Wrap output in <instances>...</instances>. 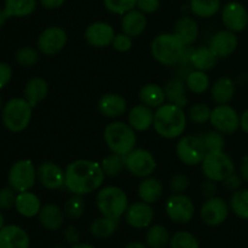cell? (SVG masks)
I'll return each mask as SVG.
<instances>
[{
	"instance_id": "6da1fadb",
	"label": "cell",
	"mask_w": 248,
	"mask_h": 248,
	"mask_svg": "<svg viewBox=\"0 0 248 248\" xmlns=\"http://www.w3.org/2000/svg\"><path fill=\"white\" fill-rule=\"evenodd\" d=\"M64 188L72 195H90L103 186L106 174L101 164L90 159H77L65 166Z\"/></svg>"
},
{
	"instance_id": "7a4b0ae2",
	"label": "cell",
	"mask_w": 248,
	"mask_h": 248,
	"mask_svg": "<svg viewBox=\"0 0 248 248\" xmlns=\"http://www.w3.org/2000/svg\"><path fill=\"white\" fill-rule=\"evenodd\" d=\"M188 121L184 108L166 102L154 110L153 128L164 140H176L186 132Z\"/></svg>"
},
{
	"instance_id": "3957f363",
	"label": "cell",
	"mask_w": 248,
	"mask_h": 248,
	"mask_svg": "<svg viewBox=\"0 0 248 248\" xmlns=\"http://www.w3.org/2000/svg\"><path fill=\"white\" fill-rule=\"evenodd\" d=\"M103 140L109 152L126 156L137 145V132L128 123L114 120L104 127Z\"/></svg>"
},
{
	"instance_id": "277c9868",
	"label": "cell",
	"mask_w": 248,
	"mask_h": 248,
	"mask_svg": "<svg viewBox=\"0 0 248 248\" xmlns=\"http://www.w3.org/2000/svg\"><path fill=\"white\" fill-rule=\"evenodd\" d=\"M94 203L101 216L115 220H120L130 206L127 194L118 186H102L97 191Z\"/></svg>"
},
{
	"instance_id": "5b68a950",
	"label": "cell",
	"mask_w": 248,
	"mask_h": 248,
	"mask_svg": "<svg viewBox=\"0 0 248 248\" xmlns=\"http://www.w3.org/2000/svg\"><path fill=\"white\" fill-rule=\"evenodd\" d=\"M186 46L173 33H161L154 36L150 43V53L161 65L173 67L181 63Z\"/></svg>"
},
{
	"instance_id": "8992f818",
	"label": "cell",
	"mask_w": 248,
	"mask_h": 248,
	"mask_svg": "<svg viewBox=\"0 0 248 248\" xmlns=\"http://www.w3.org/2000/svg\"><path fill=\"white\" fill-rule=\"evenodd\" d=\"M34 107L24 97H15L5 102L1 120L5 128L12 133L23 132L33 118Z\"/></svg>"
},
{
	"instance_id": "52a82bcc",
	"label": "cell",
	"mask_w": 248,
	"mask_h": 248,
	"mask_svg": "<svg viewBox=\"0 0 248 248\" xmlns=\"http://www.w3.org/2000/svg\"><path fill=\"white\" fill-rule=\"evenodd\" d=\"M200 167L206 179H211L217 183H222L235 172L234 160L224 150L206 153Z\"/></svg>"
},
{
	"instance_id": "ba28073f",
	"label": "cell",
	"mask_w": 248,
	"mask_h": 248,
	"mask_svg": "<svg viewBox=\"0 0 248 248\" xmlns=\"http://www.w3.org/2000/svg\"><path fill=\"white\" fill-rule=\"evenodd\" d=\"M36 182V166L31 160L21 159L11 165L7 173V183L16 193L31 190Z\"/></svg>"
},
{
	"instance_id": "9c48e42d",
	"label": "cell",
	"mask_w": 248,
	"mask_h": 248,
	"mask_svg": "<svg viewBox=\"0 0 248 248\" xmlns=\"http://www.w3.org/2000/svg\"><path fill=\"white\" fill-rule=\"evenodd\" d=\"M201 136L183 135L176 143V154L182 164L186 166H198L202 162L206 155Z\"/></svg>"
},
{
	"instance_id": "30bf717a",
	"label": "cell",
	"mask_w": 248,
	"mask_h": 248,
	"mask_svg": "<svg viewBox=\"0 0 248 248\" xmlns=\"http://www.w3.org/2000/svg\"><path fill=\"white\" fill-rule=\"evenodd\" d=\"M157 167L154 154L148 149L135 148L125 156V169L132 176L137 178H145L153 176Z\"/></svg>"
},
{
	"instance_id": "8fae6325",
	"label": "cell",
	"mask_w": 248,
	"mask_h": 248,
	"mask_svg": "<svg viewBox=\"0 0 248 248\" xmlns=\"http://www.w3.org/2000/svg\"><path fill=\"white\" fill-rule=\"evenodd\" d=\"M195 205L186 194H172L165 202V212L176 224H188L195 216Z\"/></svg>"
},
{
	"instance_id": "7c38bea8",
	"label": "cell",
	"mask_w": 248,
	"mask_h": 248,
	"mask_svg": "<svg viewBox=\"0 0 248 248\" xmlns=\"http://www.w3.org/2000/svg\"><path fill=\"white\" fill-rule=\"evenodd\" d=\"M68 43V34L60 26H51L44 29L36 39V48L44 56L52 57L60 53Z\"/></svg>"
},
{
	"instance_id": "4fadbf2b",
	"label": "cell",
	"mask_w": 248,
	"mask_h": 248,
	"mask_svg": "<svg viewBox=\"0 0 248 248\" xmlns=\"http://www.w3.org/2000/svg\"><path fill=\"white\" fill-rule=\"evenodd\" d=\"M210 124L224 136L234 135L240 128V114L230 104H217L211 111Z\"/></svg>"
},
{
	"instance_id": "5bb4252c",
	"label": "cell",
	"mask_w": 248,
	"mask_h": 248,
	"mask_svg": "<svg viewBox=\"0 0 248 248\" xmlns=\"http://www.w3.org/2000/svg\"><path fill=\"white\" fill-rule=\"evenodd\" d=\"M199 212L203 224L211 228L219 227L229 217V202L217 195L211 196L203 201Z\"/></svg>"
},
{
	"instance_id": "9a60e30c",
	"label": "cell",
	"mask_w": 248,
	"mask_h": 248,
	"mask_svg": "<svg viewBox=\"0 0 248 248\" xmlns=\"http://www.w3.org/2000/svg\"><path fill=\"white\" fill-rule=\"evenodd\" d=\"M220 19L225 29L236 34L241 33L248 26V11L244 4L232 0L222 6Z\"/></svg>"
},
{
	"instance_id": "2e32d148",
	"label": "cell",
	"mask_w": 248,
	"mask_h": 248,
	"mask_svg": "<svg viewBox=\"0 0 248 248\" xmlns=\"http://www.w3.org/2000/svg\"><path fill=\"white\" fill-rule=\"evenodd\" d=\"M115 35L114 27L108 22L103 21H97L89 24L84 33L86 43L94 48H106L111 46Z\"/></svg>"
},
{
	"instance_id": "e0dca14e",
	"label": "cell",
	"mask_w": 248,
	"mask_h": 248,
	"mask_svg": "<svg viewBox=\"0 0 248 248\" xmlns=\"http://www.w3.org/2000/svg\"><path fill=\"white\" fill-rule=\"evenodd\" d=\"M38 182L47 190H58L64 188L65 171L64 169L53 161H43L36 167Z\"/></svg>"
},
{
	"instance_id": "ac0fdd59",
	"label": "cell",
	"mask_w": 248,
	"mask_h": 248,
	"mask_svg": "<svg viewBox=\"0 0 248 248\" xmlns=\"http://www.w3.org/2000/svg\"><path fill=\"white\" fill-rule=\"evenodd\" d=\"M125 220L133 229H148L153 224L155 218L154 208L152 205L143 201H136L130 203L125 213Z\"/></svg>"
},
{
	"instance_id": "d6986e66",
	"label": "cell",
	"mask_w": 248,
	"mask_h": 248,
	"mask_svg": "<svg viewBox=\"0 0 248 248\" xmlns=\"http://www.w3.org/2000/svg\"><path fill=\"white\" fill-rule=\"evenodd\" d=\"M208 46L218 58H228L236 51L239 46V38L234 31L229 29H222L213 34Z\"/></svg>"
},
{
	"instance_id": "ffe728a7",
	"label": "cell",
	"mask_w": 248,
	"mask_h": 248,
	"mask_svg": "<svg viewBox=\"0 0 248 248\" xmlns=\"http://www.w3.org/2000/svg\"><path fill=\"white\" fill-rule=\"evenodd\" d=\"M98 111L108 119H118L127 110V101L125 97L115 92L104 93L97 103Z\"/></svg>"
},
{
	"instance_id": "44dd1931",
	"label": "cell",
	"mask_w": 248,
	"mask_h": 248,
	"mask_svg": "<svg viewBox=\"0 0 248 248\" xmlns=\"http://www.w3.org/2000/svg\"><path fill=\"white\" fill-rule=\"evenodd\" d=\"M31 236L22 227L7 224L0 230V248H29Z\"/></svg>"
},
{
	"instance_id": "7402d4cb",
	"label": "cell",
	"mask_w": 248,
	"mask_h": 248,
	"mask_svg": "<svg viewBox=\"0 0 248 248\" xmlns=\"http://www.w3.org/2000/svg\"><path fill=\"white\" fill-rule=\"evenodd\" d=\"M64 211L57 203H46L43 205L40 212L38 215L39 223L44 229L48 232H57L62 229L65 222Z\"/></svg>"
},
{
	"instance_id": "603a6c76",
	"label": "cell",
	"mask_w": 248,
	"mask_h": 248,
	"mask_svg": "<svg viewBox=\"0 0 248 248\" xmlns=\"http://www.w3.org/2000/svg\"><path fill=\"white\" fill-rule=\"evenodd\" d=\"M127 123L136 132L148 131L154 124V109L143 103L132 107L127 114Z\"/></svg>"
},
{
	"instance_id": "cb8c5ba5",
	"label": "cell",
	"mask_w": 248,
	"mask_h": 248,
	"mask_svg": "<svg viewBox=\"0 0 248 248\" xmlns=\"http://www.w3.org/2000/svg\"><path fill=\"white\" fill-rule=\"evenodd\" d=\"M137 195L143 202L154 205L164 195V184L156 177H145L138 184Z\"/></svg>"
},
{
	"instance_id": "d4e9b609",
	"label": "cell",
	"mask_w": 248,
	"mask_h": 248,
	"mask_svg": "<svg viewBox=\"0 0 248 248\" xmlns=\"http://www.w3.org/2000/svg\"><path fill=\"white\" fill-rule=\"evenodd\" d=\"M43 203L40 198L33 191H22L17 193L16 202H15V210L18 215L24 218H34L38 217L40 212Z\"/></svg>"
},
{
	"instance_id": "484cf974",
	"label": "cell",
	"mask_w": 248,
	"mask_h": 248,
	"mask_svg": "<svg viewBox=\"0 0 248 248\" xmlns=\"http://www.w3.org/2000/svg\"><path fill=\"white\" fill-rule=\"evenodd\" d=\"M211 98L216 104H229L236 94V84L229 77L218 78L211 85Z\"/></svg>"
},
{
	"instance_id": "4316f807",
	"label": "cell",
	"mask_w": 248,
	"mask_h": 248,
	"mask_svg": "<svg viewBox=\"0 0 248 248\" xmlns=\"http://www.w3.org/2000/svg\"><path fill=\"white\" fill-rule=\"evenodd\" d=\"M147 24V15L137 9L126 12L121 18V29H123L124 33L133 39L138 38L144 33Z\"/></svg>"
},
{
	"instance_id": "83f0119b",
	"label": "cell",
	"mask_w": 248,
	"mask_h": 248,
	"mask_svg": "<svg viewBox=\"0 0 248 248\" xmlns=\"http://www.w3.org/2000/svg\"><path fill=\"white\" fill-rule=\"evenodd\" d=\"M172 33L184 44V45H193L199 36V24L193 17L183 16L179 17L173 26Z\"/></svg>"
},
{
	"instance_id": "f1b7e54d",
	"label": "cell",
	"mask_w": 248,
	"mask_h": 248,
	"mask_svg": "<svg viewBox=\"0 0 248 248\" xmlns=\"http://www.w3.org/2000/svg\"><path fill=\"white\" fill-rule=\"evenodd\" d=\"M24 98L33 107H36L48 94V84L44 78L34 77L27 81L24 86Z\"/></svg>"
},
{
	"instance_id": "f546056e",
	"label": "cell",
	"mask_w": 248,
	"mask_h": 248,
	"mask_svg": "<svg viewBox=\"0 0 248 248\" xmlns=\"http://www.w3.org/2000/svg\"><path fill=\"white\" fill-rule=\"evenodd\" d=\"M138 97H140V103L150 107L154 110L167 102L164 87L159 84H153V82L143 85L140 87Z\"/></svg>"
},
{
	"instance_id": "4dcf8cb0",
	"label": "cell",
	"mask_w": 248,
	"mask_h": 248,
	"mask_svg": "<svg viewBox=\"0 0 248 248\" xmlns=\"http://www.w3.org/2000/svg\"><path fill=\"white\" fill-rule=\"evenodd\" d=\"M218 60L219 58L211 50L210 46H199V47H194L190 65L193 69L208 72V70L213 69L216 67Z\"/></svg>"
},
{
	"instance_id": "1f68e13d",
	"label": "cell",
	"mask_w": 248,
	"mask_h": 248,
	"mask_svg": "<svg viewBox=\"0 0 248 248\" xmlns=\"http://www.w3.org/2000/svg\"><path fill=\"white\" fill-rule=\"evenodd\" d=\"M165 93H166V99L169 103L176 104V106L186 107L188 104V97H186V86L184 80L179 79V78H172L166 85L164 86Z\"/></svg>"
},
{
	"instance_id": "d6a6232c",
	"label": "cell",
	"mask_w": 248,
	"mask_h": 248,
	"mask_svg": "<svg viewBox=\"0 0 248 248\" xmlns=\"http://www.w3.org/2000/svg\"><path fill=\"white\" fill-rule=\"evenodd\" d=\"M38 6V0H4V7L9 18L28 17Z\"/></svg>"
},
{
	"instance_id": "836d02e7",
	"label": "cell",
	"mask_w": 248,
	"mask_h": 248,
	"mask_svg": "<svg viewBox=\"0 0 248 248\" xmlns=\"http://www.w3.org/2000/svg\"><path fill=\"white\" fill-rule=\"evenodd\" d=\"M118 225L119 220L101 216L91 223L90 234L97 240H107L115 234L116 230H118Z\"/></svg>"
},
{
	"instance_id": "e575fe53",
	"label": "cell",
	"mask_w": 248,
	"mask_h": 248,
	"mask_svg": "<svg viewBox=\"0 0 248 248\" xmlns=\"http://www.w3.org/2000/svg\"><path fill=\"white\" fill-rule=\"evenodd\" d=\"M188 91L194 94H202L211 89V79L207 72L191 69L184 79Z\"/></svg>"
},
{
	"instance_id": "d590c367",
	"label": "cell",
	"mask_w": 248,
	"mask_h": 248,
	"mask_svg": "<svg viewBox=\"0 0 248 248\" xmlns=\"http://www.w3.org/2000/svg\"><path fill=\"white\" fill-rule=\"evenodd\" d=\"M170 239L171 234L162 224H152L145 232V244L149 248H166Z\"/></svg>"
},
{
	"instance_id": "8d00e7d4",
	"label": "cell",
	"mask_w": 248,
	"mask_h": 248,
	"mask_svg": "<svg viewBox=\"0 0 248 248\" xmlns=\"http://www.w3.org/2000/svg\"><path fill=\"white\" fill-rule=\"evenodd\" d=\"M189 9L194 16L200 18H211L222 10L220 0H190Z\"/></svg>"
},
{
	"instance_id": "74e56055",
	"label": "cell",
	"mask_w": 248,
	"mask_h": 248,
	"mask_svg": "<svg viewBox=\"0 0 248 248\" xmlns=\"http://www.w3.org/2000/svg\"><path fill=\"white\" fill-rule=\"evenodd\" d=\"M230 211L240 219L248 220V189L232 191L229 200Z\"/></svg>"
},
{
	"instance_id": "f35d334b",
	"label": "cell",
	"mask_w": 248,
	"mask_h": 248,
	"mask_svg": "<svg viewBox=\"0 0 248 248\" xmlns=\"http://www.w3.org/2000/svg\"><path fill=\"white\" fill-rule=\"evenodd\" d=\"M101 164L102 170H103L106 177L109 178H114V177L120 176L125 169V156H121L118 154H109L104 159H102Z\"/></svg>"
},
{
	"instance_id": "ab89813d",
	"label": "cell",
	"mask_w": 248,
	"mask_h": 248,
	"mask_svg": "<svg viewBox=\"0 0 248 248\" xmlns=\"http://www.w3.org/2000/svg\"><path fill=\"white\" fill-rule=\"evenodd\" d=\"M63 211L68 219L78 220L84 216L86 211V202L84 200V196L72 195L63 206Z\"/></svg>"
},
{
	"instance_id": "60d3db41",
	"label": "cell",
	"mask_w": 248,
	"mask_h": 248,
	"mask_svg": "<svg viewBox=\"0 0 248 248\" xmlns=\"http://www.w3.org/2000/svg\"><path fill=\"white\" fill-rule=\"evenodd\" d=\"M41 53L39 50L34 46H22L15 53V61L21 67H33L38 63L39 58H40Z\"/></svg>"
},
{
	"instance_id": "b9f144b4",
	"label": "cell",
	"mask_w": 248,
	"mask_h": 248,
	"mask_svg": "<svg viewBox=\"0 0 248 248\" xmlns=\"http://www.w3.org/2000/svg\"><path fill=\"white\" fill-rule=\"evenodd\" d=\"M170 248H200L199 240L195 235L186 230H179L173 235H171L170 239Z\"/></svg>"
},
{
	"instance_id": "7bdbcfd3",
	"label": "cell",
	"mask_w": 248,
	"mask_h": 248,
	"mask_svg": "<svg viewBox=\"0 0 248 248\" xmlns=\"http://www.w3.org/2000/svg\"><path fill=\"white\" fill-rule=\"evenodd\" d=\"M211 111H212V108L206 103H195L189 108L186 115H188V120L193 124L202 125V124L210 123Z\"/></svg>"
},
{
	"instance_id": "ee69618b",
	"label": "cell",
	"mask_w": 248,
	"mask_h": 248,
	"mask_svg": "<svg viewBox=\"0 0 248 248\" xmlns=\"http://www.w3.org/2000/svg\"><path fill=\"white\" fill-rule=\"evenodd\" d=\"M201 140L205 145L206 152H220L225 148V136L215 128L201 136Z\"/></svg>"
},
{
	"instance_id": "f6af8a7d",
	"label": "cell",
	"mask_w": 248,
	"mask_h": 248,
	"mask_svg": "<svg viewBox=\"0 0 248 248\" xmlns=\"http://www.w3.org/2000/svg\"><path fill=\"white\" fill-rule=\"evenodd\" d=\"M137 0H103V5L109 12L114 15H125L126 12L136 9Z\"/></svg>"
},
{
	"instance_id": "bcb514c9",
	"label": "cell",
	"mask_w": 248,
	"mask_h": 248,
	"mask_svg": "<svg viewBox=\"0 0 248 248\" xmlns=\"http://www.w3.org/2000/svg\"><path fill=\"white\" fill-rule=\"evenodd\" d=\"M190 186V178L184 173H176L170 178L169 188L172 194H186Z\"/></svg>"
},
{
	"instance_id": "7dc6e473",
	"label": "cell",
	"mask_w": 248,
	"mask_h": 248,
	"mask_svg": "<svg viewBox=\"0 0 248 248\" xmlns=\"http://www.w3.org/2000/svg\"><path fill=\"white\" fill-rule=\"evenodd\" d=\"M17 193L11 186H5L0 189V211H10L15 208Z\"/></svg>"
},
{
	"instance_id": "c3c4849f",
	"label": "cell",
	"mask_w": 248,
	"mask_h": 248,
	"mask_svg": "<svg viewBox=\"0 0 248 248\" xmlns=\"http://www.w3.org/2000/svg\"><path fill=\"white\" fill-rule=\"evenodd\" d=\"M111 46H113L114 50L118 51V52H128V51L133 47V38H131L130 35L125 34L124 31L123 33H116Z\"/></svg>"
},
{
	"instance_id": "681fc988",
	"label": "cell",
	"mask_w": 248,
	"mask_h": 248,
	"mask_svg": "<svg viewBox=\"0 0 248 248\" xmlns=\"http://www.w3.org/2000/svg\"><path fill=\"white\" fill-rule=\"evenodd\" d=\"M80 239H81V232H80L79 228L77 225L69 224L64 228V230H63V240L67 244H78V242H80Z\"/></svg>"
},
{
	"instance_id": "f907efd6",
	"label": "cell",
	"mask_w": 248,
	"mask_h": 248,
	"mask_svg": "<svg viewBox=\"0 0 248 248\" xmlns=\"http://www.w3.org/2000/svg\"><path fill=\"white\" fill-rule=\"evenodd\" d=\"M160 0H137L136 9L145 15H152L160 9Z\"/></svg>"
},
{
	"instance_id": "816d5d0a",
	"label": "cell",
	"mask_w": 248,
	"mask_h": 248,
	"mask_svg": "<svg viewBox=\"0 0 248 248\" xmlns=\"http://www.w3.org/2000/svg\"><path fill=\"white\" fill-rule=\"evenodd\" d=\"M12 75H14V70H12L11 65L9 63L0 61V90H2L10 84Z\"/></svg>"
},
{
	"instance_id": "f5cc1de1",
	"label": "cell",
	"mask_w": 248,
	"mask_h": 248,
	"mask_svg": "<svg viewBox=\"0 0 248 248\" xmlns=\"http://www.w3.org/2000/svg\"><path fill=\"white\" fill-rule=\"evenodd\" d=\"M242 182H244V179L241 178V176H240V174H236L234 172V173L230 174L228 178H225L222 183L223 186H225V189H228V190L236 191L239 190V189H241Z\"/></svg>"
},
{
	"instance_id": "db71d44e",
	"label": "cell",
	"mask_w": 248,
	"mask_h": 248,
	"mask_svg": "<svg viewBox=\"0 0 248 248\" xmlns=\"http://www.w3.org/2000/svg\"><path fill=\"white\" fill-rule=\"evenodd\" d=\"M201 194L205 196L206 199L215 196L217 194V182H213L211 179H205L200 186Z\"/></svg>"
},
{
	"instance_id": "11a10c76",
	"label": "cell",
	"mask_w": 248,
	"mask_h": 248,
	"mask_svg": "<svg viewBox=\"0 0 248 248\" xmlns=\"http://www.w3.org/2000/svg\"><path fill=\"white\" fill-rule=\"evenodd\" d=\"M39 2L46 10H57L64 5L65 0H39Z\"/></svg>"
},
{
	"instance_id": "9f6ffc18",
	"label": "cell",
	"mask_w": 248,
	"mask_h": 248,
	"mask_svg": "<svg viewBox=\"0 0 248 248\" xmlns=\"http://www.w3.org/2000/svg\"><path fill=\"white\" fill-rule=\"evenodd\" d=\"M240 176L245 182H248V155H244L240 161Z\"/></svg>"
},
{
	"instance_id": "6f0895ef",
	"label": "cell",
	"mask_w": 248,
	"mask_h": 248,
	"mask_svg": "<svg viewBox=\"0 0 248 248\" xmlns=\"http://www.w3.org/2000/svg\"><path fill=\"white\" fill-rule=\"evenodd\" d=\"M240 128L248 135V108L240 114Z\"/></svg>"
},
{
	"instance_id": "680465c9",
	"label": "cell",
	"mask_w": 248,
	"mask_h": 248,
	"mask_svg": "<svg viewBox=\"0 0 248 248\" xmlns=\"http://www.w3.org/2000/svg\"><path fill=\"white\" fill-rule=\"evenodd\" d=\"M123 248H149V247L147 246V244H145V242L133 241V242H130V244H127L125 247H123Z\"/></svg>"
},
{
	"instance_id": "91938a15",
	"label": "cell",
	"mask_w": 248,
	"mask_h": 248,
	"mask_svg": "<svg viewBox=\"0 0 248 248\" xmlns=\"http://www.w3.org/2000/svg\"><path fill=\"white\" fill-rule=\"evenodd\" d=\"M9 19V16L6 15V12H5L4 9H0V29L2 28V27L5 26V23H6V21Z\"/></svg>"
},
{
	"instance_id": "94428289",
	"label": "cell",
	"mask_w": 248,
	"mask_h": 248,
	"mask_svg": "<svg viewBox=\"0 0 248 248\" xmlns=\"http://www.w3.org/2000/svg\"><path fill=\"white\" fill-rule=\"evenodd\" d=\"M69 248H96V247L91 244H87V242H78V244L70 245Z\"/></svg>"
},
{
	"instance_id": "6125c7cd",
	"label": "cell",
	"mask_w": 248,
	"mask_h": 248,
	"mask_svg": "<svg viewBox=\"0 0 248 248\" xmlns=\"http://www.w3.org/2000/svg\"><path fill=\"white\" fill-rule=\"evenodd\" d=\"M4 225H5V218H4V215H2V212L0 211V230L2 229Z\"/></svg>"
},
{
	"instance_id": "be15d7a7",
	"label": "cell",
	"mask_w": 248,
	"mask_h": 248,
	"mask_svg": "<svg viewBox=\"0 0 248 248\" xmlns=\"http://www.w3.org/2000/svg\"><path fill=\"white\" fill-rule=\"evenodd\" d=\"M4 99H2V97H1V94H0V111L2 110V108H4Z\"/></svg>"
},
{
	"instance_id": "e7e4bbea",
	"label": "cell",
	"mask_w": 248,
	"mask_h": 248,
	"mask_svg": "<svg viewBox=\"0 0 248 248\" xmlns=\"http://www.w3.org/2000/svg\"><path fill=\"white\" fill-rule=\"evenodd\" d=\"M52 248H63V247H61V246H56V247H52Z\"/></svg>"
}]
</instances>
